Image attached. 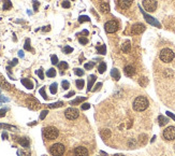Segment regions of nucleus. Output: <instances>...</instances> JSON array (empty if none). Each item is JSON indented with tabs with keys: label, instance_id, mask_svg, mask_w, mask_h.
I'll return each mask as SVG.
<instances>
[{
	"label": "nucleus",
	"instance_id": "473e14b6",
	"mask_svg": "<svg viewBox=\"0 0 175 156\" xmlns=\"http://www.w3.org/2000/svg\"><path fill=\"white\" fill-rule=\"evenodd\" d=\"M51 59H52V64H53V65H57L58 64V57L56 56V55H52Z\"/></svg>",
	"mask_w": 175,
	"mask_h": 156
},
{
	"label": "nucleus",
	"instance_id": "f3484780",
	"mask_svg": "<svg viewBox=\"0 0 175 156\" xmlns=\"http://www.w3.org/2000/svg\"><path fill=\"white\" fill-rule=\"evenodd\" d=\"M22 84H23L25 87H27L28 89L34 88V84H32L31 81L28 80V79H22Z\"/></svg>",
	"mask_w": 175,
	"mask_h": 156
},
{
	"label": "nucleus",
	"instance_id": "5fc2aeb1",
	"mask_svg": "<svg viewBox=\"0 0 175 156\" xmlns=\"http://www.w3.org/2000/svg\"><path fill=\"white\" fill-rule=\"evenodd\" d=\"M8 136H6V133H2V138H6Z\"/></svg>",
	"mask_w": 175,
	"mask_h": 156
},
{
	"label": "nucleus",
	"instance_id": "412c9836",
	"mask_svg": "<svg viewBox=\"0 0 175 156\" xmlns=\"http://www.w3.org/2000/svg\"><path fill=\"white\" fill-rule=\"evenodd\" d=\"M100 135L103 139H105V138H109L111 136V131L109 129H103V130L100 131Z\"/></svg>",
	"mask_w": 175,
	"mask_h": 156
},
{
	"label": "nucleus",
	"instance_id": "6e6552de",
	"mask_svg": "<svg viewBox=\"0 0 175 156\" xmlns=\"http://www.w3.org/2000/svg\"><path fill=\"white\" fill-rule=\"evenodd\" d=\"M65 116L68 120H75L78 116V110L75 108H68L65 111Z\"/></svg>",
	"mask_w": 175,
	"mask_h": 156
},
{
	"label": "nucleus",
	"instance_id": "2f4dec72",
	"mask_svg": "<svg viewBox=\"0 0 175 156\" xmlns=\"http://www.w3.org/2000/svg\"><path fill=\"white\" fill-rule=\"evenodd\" d=\"M89 21H90V18H89L88 16H86V15L80 16V18H78V22H80V23H83V22H89Z\"/></svg>",
	"mask_w": 175,
	"mask_h": 156
},
{
	"label": "nucleus",
	"instance_id": "a18cd8bd",
	"mask_svg": "<svg viewBox=\"0 0 175 156\" xmlns=\"http://www.w3.org/2000/svg\"><path fill=\"white\" fill-rule=\"evenodd\" d=\"M40 94H41V95L43 96V98H44V99H46V98H47L46 94H45V91H44V88H41V89H40Z\"/></svg>",
	"mask_w": 175,
	"mask_h": 156
},
{
	"label": "nucleus",
	"instance_id": "ddd939ff",
	"mask_svg": "<svg viewBox=\"0 0 175 156\" xmlns=\"http://www.w3.org/2000/svg\"><path fill=\"white\" fill-rule=\"evenodd\" d=\"M142 13H143V15H144V16H145L146 21H147L148 23H149V24H152V25L157 26V27H160V24H159L158 22H157L156 19L154 18V17H152V16H149V15H147L145 12H143V10H142Z\"/></svg>",
	"mask_w": 175,
	"mask_h": 156
},
{
	"label": "nucleus",
	"instance_id": "c756f323",
	"mask_svg": "<svg viewBox=\"0 0 175 156\" xmlns=\"http://www.w3.org/2000/svg\"><path fill=\"white\" fill-rule=\"evenodd\" d=\"M84 84H85L84 80H78L76 81V86H78L80 89H82L83 87H84Z\"/></svg>",
	"mask_w": 175,
	"mask_h": 156
},
{
	"label": "nucleus",
	"instance_id": "cd10ccee",
	"mask_svg": "<svg viewBox=\"0 0 175 156\" xmlns=\"http://www.w3.org/2000/svg\"><path fill=\"white\" fill-rule=\"evenodd\" d=\"M50 91H51L52 94L57 93V83H53V84L50 86Z\"/></svg>",
	"mask_w": 175,
	"mask_h": 156
},
{
	"label": "nucleus",
	"instance_id": "e433bc0d",
	"mask_svg": "<svg viewBox=\"0 0 175 156\" xmlns=\"http://www.w3.org/2000/svg\"><path fill=\"white\" fill-rule=\"evenodd\" d=\"M47 113H49V111H47V110H43V111L41 112L40 120H44V118H45V116L47 115Z\"/></svg>",
	"mask_w": 175,
	"mask_h": 156
},
{
	"label": "nucleus",
	"instance_id": "f704fd0d",
	"mask_svg": "<svg viewBox=\"0 0 175 156\" xmlns=\"http://www.w3.org/2000/svg\"><path fill=\"white\" fill-rule=\"evenodd\" d=\"M62 102L59 101V102H56V104H52V105H49L50 108H58V107H62Z\"/></svg>",
	"mask_w": 175,
	"mask_h": 156
},
{
	"label": "nucleus",
	"instance_id": "4d7b16f0",
	"mask_svg": "<svg viewBox=\"0 0 175 156\" xmlns=\"http://www.w3.org/2000/svg\"><path fill=\"white\" fill-rule=\"evenodd\" d=\"M174 150H175V144H174Z\"/></svg>",
	"mask_w": 175,
	"mask_h": 156
},
{
	"label": "nucleus",
	"instance_id": "f257e3e1",
	"mask_svg": "<svg viewBox=\"0 0 175 156\" xmlns=\"http://www.w3.org/2000/svg\"><path fill=\"white\" fill-rule=\"evenodd\" d=\"M147 107H148V100L144 96H139L133 101V109H134V111L142 112L147 109Z\"/></svg>",
	"mask_w": 175,
	"mask_h": 156
},
{
	"label": "nucleus",
	"instance_id": "1a4fd4ad",
	"mask_svg": "<svg viewBox=\"0 0 175 156\" xmlns=\"http://www.w3.org/2000/svg\"><path fill=\"white\" fill-rule=\"evenodd\" d=\"M74 156H88V151L84 146H78L74 149Z\"/></svg>",
	"mask_w": 175,
	"mask_h": 156
},
{
	"label": "nucleus",
	"instance_id": "5701e85b",
	"mask_svg": "<svg viewBox=\"0 0 175 156\" xmlns=\"http://www.w3.org/2000/svg\"><path fill=\"white\" fill-rule=\"evenodd\" d=\"M12 8V3L10 0H3V10H9Z\"/></svg>",
	"mask_w": 175,
	"mask_h": 156
},
{
	"label": "nucleus",
	"instance_id": "393cba45",
	"mask_svg": "<svg viewBox=\"0 0 175 156\" xmlns=\"http://www.w3.org/2000/svg\"><path fill=\"white\" fill-rule=\"evenodd\" d=\"M46 76H49V78H54V76H56V70H55V69H53V68H51V69H50V70H47Z\"/></svg>",
	"mask_w": 175,
	"mask_h": 156
},
{
	"label": "nucleus",
	"instance_id": "a211bd4d",
	"mask_svg": "<svg viewBox=\"0 0 175 156\" xmlns=\"http://www.w3.org/2000/svg\"><path fill=\"white\" fill-rule=\"evenodd\" d=\"M96 79H97V78H96V76H93V74L88 78V88H87V91H88V92L91 91V87H93V83L96 82Z\"/></svg>",
	"mask_w": 175,
	"mask_h": 156
},
{
	"label": "nucleus",
	"instance_id": "c03bdc74",
	"mask_svg": "<svg viewBox=\"0 0 175 156\" xmlns=\"http://www.w3.org/2000/svg\"><path fill=\"white\" fill-rule=\"evenodd\" d=\"M37 73H38V76H40V79H43V78H44V76H43V70H42V69H39L38 71H37Z\"/></svg>",
	"mask_w": 175,
	"mask_h": 156
},
{
	"label": "nucleus",
	"instance_id": "9d476101",
	"mask_svg": "<svg viewBox=\"0 0 175 156\" xmlns=\"http://www.w3.org/2000/svg\"><path fill=\"white\" fill-rule=\"evenodd\" d=\"M145 30V26L141 23H137V24H134L132 26V32L135 35H139V34H142V32Z\"/></svg>",
	"mask_w": 175,
	"mask_h": 156
},
{
	"label": "nucleus",
	"instance_id": "603ef678",
	"mask_svg": "<svg viewBox=\"0 0 175 156\" xmlns=\"http://www.w3.org/2000/svg\"><path fill=\"white\" fill-rule=\"evenodd\" d=\"M16 64H17V59L15 58V59H13V60H12V63H11V65H12V66H15V65H16Z\"/></svg>",
	"mask_w": 175,
	"mask_h": 156
},
{
	"label": "nucleus",
	"instance_id": "aec40b11",
	"mask_svg": "<svg viewBox=\"0 0 175 156\" xmlns=\"http://www.w3.org/2000/svg\"><path fill=\"white\" fill-rule=\"evenodd\" d=\"M158 121H159V125H160V126H165V125H167L168 122H169V120H168L167 117H165V116H162V115L159 116Z\"/></svg>",
	"mask_w": 175,
	"mask_h": 156
},
{
	"label": "nucleus",
	"instance_id": "f8f14e48",
	"mask_svg": "<svg viewBox=\"0 0 175 156\" xmlns=\"http://www.w3.org/2000/svg\"><path fill=\"white\" fill-rule=\"evenodd\" d=\"M27 104H28V107L31 108V109H38L39 108V101L37 99H34V97H30L27 99Z\"/></svg>",
	"mask_w": 175,
	"mask_h": 156
},
{
	"label": "nucleus",
	"instance_id": "6e6d98bb",
	"mask_svg": "<svg viewBox=\"0 0 175 156\" xmlns=\"http://www.w3.org/2000/svg\"><path fill=\"white\" fill-rule=\"evenodd\" d=\"M114 156H125V155H122V154H115Z\"/></svg>",
	"mask_w": 175,
	"mask_h": 156
},
{
	"label": "nucleus",
	"instance_id": "4be33fe9",
	"mask_svg": "<svg viewBox=\"0 0 175 156\" xmlns=\"http://www.w3.org/2000/svg\"><path fill=\"white\" fill-rule=\"evenodd\" d=\"M18 142H19V143H21L23 146H25V148L29 146V141H28V139H26V138H21V139L18 140Z\"/></svg>",
	"mask_w": 175,
	"mask_h": 156
},
{
	"label": "nucleus",
	"instance_id": "c85d7f7f",
	"mask_svg": "<svg viewBox=\"0 0 175 156\" xmlns=\"http://www.w3.org/2000/svg\"><path fill=\"white\" fill-rule=\"evenodd\" d=\"M97 50H98V52L101 53L102 55H104V54H105V53H106L105 45H101V47H97Z\"/></svg>",
	"mask_w": 175,
	"mask_h": 156
},
{
	"label": "nucleus",
	"instance_id": "72a5a7b5",
	"mask_svg": "<svg viewBox=\"0 0 175 156\" xmlns=\"http://www.w3.org/2000/svg\"><path fill=\"white\" fill-rule=\"evenodd\" d=\"M0 128H6V129H16V127H14V126H11V125L0 124Z\"/></svg>",
	"mask_w": 175,
	"mask_h": 156
},
{
	"label": "nucleus",
	"instance_id": "39448f33",
	"mask_svg": "<svg viewBox=\"0 0 175 156\" xmlns=\"http://www.w3.org/2000/svg\"><path fill=\"white\" fill-rule=\"evenodd\" d=\"M163 138L168 141H172L175 139V127L169 126L163 130Z\"/></svg>",
	"mask_w": 175,
	"mask_h": 156
},
{
	"label": "nucleus",
	"instance_id": "7c9ffc66",
	"mask_svg": "<svg viewBox=\"0 0 175 156\" xmlns=\"http://www.w3.org/2000/svg\"><path fill=\"white\" fill-rule=\"evenodd\" d=\"M74 73L78 76H82L83 74H84V71H83L82 69H80V68H76V69H74Z\"/></svg>",
	"mask_w": 175,
	"mask_h": 156
},
{
	"label": "nucleus",
	"instance_id": "a19ab883",
	"mask_svg": "<svg viewBox=\"0 0 175 156\" xmlns=\"http://www.w3.org/2000/svg\"><path fill=\"white\" fill-rule=\"evenodd\" d=\"M78 41H80L81 44H87V43H88V40H87L86 38H80Z\"/></svg>",
	"mask_w": 175,
	"mask_h": 156
},
{
	"label": "nucleus",
	"instance_id": "ea45409f",
	"mask_svg": "<svg viewBox=\"0 0 175 156\" xmlns=\"http://www.w3.org/2000/svg\"><path fill=\"white\" fill-rule=\"evenodd\" d=\"M72 51H73V49L72 47H65V49H63V52L66 53V54H69V53H72Z\"/></svg>",
	"mask_w": 175,
	"mask_h": 156
},
{
	"label": "nucleus",
	"instance_id": "9b49d317",
	"mask_svg": "<svg viewBox=\"0 0 175 156\" xmlns=\"http://www.w3.org/2000/svg\"><path fill=\"white\" fill-rule=\"evenodd\" d=\"M133 0H117L118 6L121 9H128L132 4Z\"/></svg>",
	"mask_w": 175,
	"mask_h": 156
},
{
	"label": "nucleus",
	"instance_id": "2eb2a0df",
	"mask_svg": "<svg viewBox=\"0 0 175 156\" xmlns=\"http://www.w3.org/2000/svg\"><path fill=\"white\" fill-rule=\"evenodd\" d=\"M121 51L124 52V53H129L130 52V49H131V43H130V41H126V42H124L121 44Z\"/></svg>",
	"mask_w": 175,
	"mask_h": 156
},
{
	"label": "nucleus",
	"instance_id": "a878e982",
	"mask_svg": "<svg viewBox=\"0 0 175 156\" xmlns=\"http://www.w3.org/2000/svg\"><path fill=\"white\" fill-rule=\"evenodd\" d=\"M58 67H59V69L60 70H66V69H68V64L66 63V61H61V63H59L58 64Z\"/></svg>",
	"mask_w": 175,
	"mask_h": 156
},
{
	"label": "nucleus",
	"instance_id": "bb28decb",
	"mask_svg": "<svg viewBox=\"0 0 175 156\" xmlns=\"http://www.w3.org/2000/svg\"><path fill=\"white\" fill-rule=\"evenodd\" d=\"M86 99L85 97H80V98H76L75 100H73V101H71V105H78V104H81V102H83L84 100Z\"/></svg>",
	"mask_w": 175,
	"mask_h": 156
},
{
	"label": "nucleus",
	"instance_id": "423d86ee",
	"mask_svg": "<svg viewBox=\"0 0 175 156\" xmlns=\"http://www.w3.org/2000/svg\"><path fill=\"white\" fill-rule=\"evenodd\" d=\"M104 29H105V31L108 32V34H114V32H116L118 29L117 22H115V21L106 22L105 25H104Z\"/></svg>",
	"mask_w": 175,
	"mask_h": 156
},
{
	"label": "nucleus",
	"instance_id": "8fccbe9b",
	"mask_svg": "<svg viewBox=\"0 0 175 156\" xmlns=\"http://www.w3.org/2000/svg\"><path fill=\"white\" fill-rule=\"evenodd\" d=\"M167 114L170 116V117H172V118H173V120L175 121V115H174V114H172L171 112H167Z\"/></svg>",
	"mask_w": 175,
	"mask_h": 156
},
{
	"label": "nucleus",
	"instance_id": "b1692460",
	"mask_svg": "<svg viewBox=\"0 0 175 156\" xmlns=\"http://www.w3.org/2000/svg\"><path fill=\"white\" fill-rule=\"evenodd\" d=\"M106 70V64L105 63H100L99 68H98V71L100 73H104V71Z\"/></svg>",
	"mask_w": 175,
	"mask_h": 156
},
{
	"label": "nucleus",
	"instance_id": "58836bf2",
	"mask_svg": "<svg viewBox=\"0 0 175 156\" xmlns=\"http://www.w3.org/2000/svg\"><path fill=\"white\" fill-rule=\"evenodd\" d=\"M25 50H27V51H30V50H31V47H30V40H29V39H27V40H26Z\"/></svg>",
	"mask_w": 175,
	"mask_h": 156
},
{
	"label": "nucleus",
	"instance_id": "864d4df0",
	"mask_svg": "<svg viewBox=\"0 0 175 156\" xmlns=\"http://www.w3.org/2000/svg\"><path fill=\"white\" fill-rule=\"evenodd\" d=\"M18 55H19V56H21V57H24V53H23V51H19V52H18Z\"/></svg>",
	"mask_w": 175,
	"mask_h": 156
},
{
	"label": "nucleus",
	"instance_id": "de8ad7c7",
	"mask_svg": "<svg viewBox=\"0 0 175 156\" xmlns=\"http://www.w3.org/2000/svg\"><path fill=\"white\" fill-rule=\"evenodd\" d=\"M6 109H0V117H3L6 115Z\"/></svg>",
	"mask_w": 175,
	"mask_h": 156
},
{
	"label": "nucleus",
	"instance_id": "c9c22d12",
	"mask_svg": "<svg viewBox=\"0 0 175 156\" xmlns=\"http://www.w3.org/2000/svg\"><path fill=\"white\" fill-rule=\"evenodd\" d=\"M95 66V63H88V64H85V69L89 70V69H93V67Z\"/></svg>",
	"mask_w": 175,
	"mask_h": 156
},
{
	"label": "nucleus",
	"instance_id": "6ab92c4d",
	"mask_svg": "<svg viewBox=\"0 0 175 156\" xmlns=\"http://www.w3.org/2000/svg\"><path fill=\"white\" fill-rule=\"evenodd\" d=\"M111 76H112L114 80H119L120 79L119 71H118L117 69H112V71H111Z\"/></svg>",
	"mask_w": 175,
	"mask_h": 156
},
{
	"label": "nucleus",
	"instance_id": "f03ea898",
	"mask_svg": "<svg viewBox=\"0 0 175 156\" xmlns=\"http://www.w3.org/2000/svg\"><path fill=\"white\" fill-rule=\"evenodd\" d=\"M59 135V131L56 127L53 126H49V127H45L43 129V136H44L45 139L47 140H54L58 137Z\"/></svg>",
	"mask_w": 175,
	"mask_h": 156
},
{
	"label": "nucleus",
	"instance_id": "4468645a",
	"mask_svg": "<svg viewBox=\"0 0 175 156\" xmlns=\"http://www.w3.org/2000/svg\"><path fill=\"white\" fill-rule=\"evenodd\" d=\"M124 70H125V74H126V76H132L133 74L135 73V68L133 67V66H131V65L126 66Z\"/></svg>",
	"mask_w": 175,
	"mask_h": 156
},
{
	"label": "nucleus",
	"instance_id": "0eeeda50",
	"mask_svg": "<svg viewBox=\"0 0 175 156\" xmlns=\"http://www.w3.org/2000/svg\"><path fill=\"white\" fill-rule=\"evenodd\" d=\"M143 6L148 12H154L157 8L156 0H143Z\"/></svg>",
	"mask_w": 175,
	"mask_h": 156
},
{
	"label": "nucleus",
	"instance_id": "79ce46f5",
	"mask_svg": "<svg viewBox=\"0 0 175 156\" xmlns=\"http://www.w3.org/2000/svg\"><path fill=\"white\" fill-rule=\"evenodd\" d=\"M70 6H71V4H70V2L68 1V0H65V1L62 2V6H63V8H70Z\"/></svg>",
	"mask_w": 175,
	"mask_h": 156
},
{
	"label": "nucleus",
	"instance_id": "dca6fc26",
	"mask_svg": "<svg viewBox=\"0 0 175 156\" xmlns=\"http://www.w3.org/2000/svg\"><path fill=\"white\" fill-rule=\"evenodd\" d=\"M100 11H101L102 13H109L110 12V4H109L108 2H102V3L100 4Z\"/></svg>",
	"mask_w": 175,
	"mask_h": 156
},
{
	"label": "nucleus",
	"instance_id": "20e7f679",
	"mask_svg": "<svg viewBox=\"0 0 175 156\" xmlns=\"http://www.w3.org/2000/svg\"><path fill=\"white\" fill-rule=\"evenodd\" d=\"M66 148L61 143H55L50 148V153L53 156H61L65 153Z\"/></svg>",
	"mask_w": 175,
	"mask_h": 156
},
{
	"label": "nucleus",
	"instance_id": "09e8293b",
	"mask_svg": "<svg viewBox=\"0 0 175 156\" xmlns=\"http://www.w3.org/2000/svg\"><path fill=\"white\" fill-rule=\"evenodd\" d=\"M73 95H75V93H74V92H70L69 94H67V95H66V97L69 98V97H71V96H73Z\"/></svg>",
	"mask_w": 175,
	"mask_h": 156
},
{
	"label": "nucleus",
	"instance_id": "49530a36",
	"mask_svg": "<svg viewBox=\"0 0 175 156\" xmlns=\"http://www.w3.org/2000/svg\"><path fill=\"white\" fill-rule=\"evenodd\" d=\"M38 8H39V2L37 1V0H34V11H38Z\"/></svg>",
	"mask_w": 175,
	"mask_h": 156
},
{
	"label": "nucleus",
	"instance_id": "37998d69",
	"mask_svg": "<svg viewBox=\"0 0 175 156\" xmlns=\"http://www.w3.org/2000/svg\"><path fill=\"white\" fill-rule=\"evenodd\" d=\"M89 108H90V105L87 104V102H85V104L82 105V110H88Z\"/></svg>",
	"mask_w": 175,
	"mask_h": 156
},
{
	"label": "nucleus",
	"instance_id": "7ed1b4c3",
	"mask_svg": "<svg viewBox=\"0 0 175 156\" xmlns=\"http://www.w3.org/2000/svg\"><path fill=\"white\" fill-rule=\"evenodd\" d=\"M159 57H160L161 61H163V63H171L174 59V52L170 49H163L161 50Z\"/></svg>",
	"mask_w": 175,
	"mask_h": 156
},
{
	"label": "nucleus",
	"instance_id": "3c124183",
	"mask_svg": "<svg viewBox=\"0 0 175 156\" xmlns=\"http://www.w3.org/2000/svg\"><path fill=\"white\" fill-rule=\"evenodd\" d=\"M101 86H102V84H101V83H98V84L96 85V88L93 89V91H97V89H98V88H100V87H101Z\"/></svg>",
	"mask_w": 175,
	"mask_h": 156
},
{
	"label": "nucleus",
	"instance_id": "4c0bfd02",
	"mask_svg": "<svg viewBox=\"0 0 175 156\" xmlns=\"http://www.w3.org/2000/svg\"><path fill=\"white\" fill-rule=\"evenodd\" d=\"M61 84H62V88L63 89H68L70 87V84H69V82H68V81H62V83H61Z\"/></svg>",
	"mask_w": 175,
	"mask_h": 156
}]
</instances>
